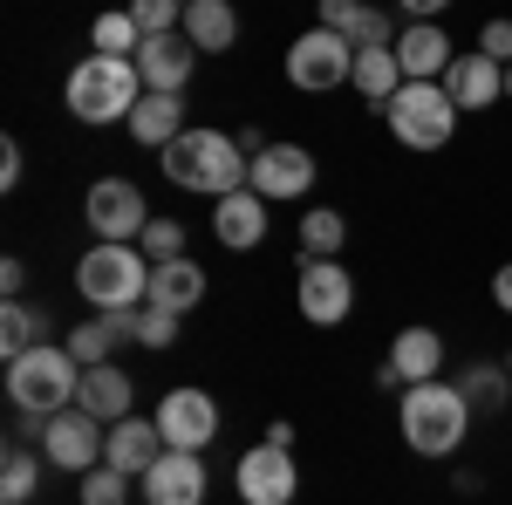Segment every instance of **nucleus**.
Returning a JSON list of instances; mask_svg holds the SVG:
<instances>
[{"label":"nucleus","mask_w":512,"mask_h":505,"mask_svg":"<svg viewBox=\"0 0 512 505\" xmlns=\"http://www.w3.org/2000/svg\"><path fill=\"white\" fill-rule=\"evenodd\" d=\"M342 239H349L342 212H328V205L301 212V260H328V253H342Z\"/></svg>","instance_id":"obj_28"},{"label":"nucleus","mask_w":512,"mask_h":505,"mask_svg":"<svg viewBox=\"0 0 512 505\" xmlns=\"http://www.w3.org/2000/svg\"><path fill=\"white\" fill-rule=\"evenodd\" d=\"M492 301H499V308L512 314V260H506V267H499V273H492Z\"/></svg>","instance_id":"obj_43"},{"label":"nucleus","mask_w":512,"mask_h":505,"mask_svg":"<svg viewBox=\"0 0 512 505\" xmlns=\"http://www.w3.org/2000/svg\"><path fill=\"white\" fill-rule=\"evenodd\" d=\"M82 389V362L69 349H55V342H41L28 355H7V403L21 410V417H62L69 403H76Z\"/></svg>","instance_id":"obj_4"},{"label":"nucleus","mask_w":512,"mask_h":505,"mask_svg":"<svg viewBox=\"0 0 512 505\" xmlns=\"http://www.w3.org/2000/svg\"><path fill=\"white\" fill-rule=\"evenodd\" d=\"M144 253L178 260V253H185V226H178V219H151V226H144Z\"/></svg>","instance_id":"obj_35"},{"label":"nucleus","mask_w":512,"mask_h":505,"mask_svg":"<svg viewBox=\"0 0 512 505\" xmlns=\"http://www.w3.org/2000/svg\"><path fill=\"white\" fill-rule=\"evenodd\" d=\"M396 62H403L410 82H444V69L458 62V48H451V35H444L437 21H410V28L396 35Z\"/></svg>","instance_id":"obj_16"},{"label":"nucleus","mask_w":512,"mask_h":505,"mask_svg":"<svg viewBox=\"0 0 512 505\" xmlns=\"http://www.w3.org/2000/svg\"><path fill=\"white\" fill-rule=\"evenodd\" d=\"M458 389H465V403H472V417H499L512 396V376L499 369V362H472L465 376H458Z\"/></svg>","instance_id":"obj_27"},{"label":"nucleus","mask_w":512,"mask_h":505,"mask_svg":"<svg viewBox=\"0 0 512 505\" xmlns=\"http://www.w3.org/2000/svg\"><path fill=\"white\" fill-rule=\"evenodd\" d=\"M506 103H512V62H506Z\"/></svg>","instance_id":"obj_44"},{"label":"nucleus","mask_w":512,"mask_h":505,"mask_svg":"<svg viewBox=\"0 0 512 505\" xmlns=\"http://www.w3.org/2000/svg\"><path fill=\"white\" fill-rule=\"evenodd\" d=\"M198 301H205V267H192L185 253H178V260H151V308L192 314Z\"/></svg>","instance_id":"obj_21"},{"label":"nucleus","mask_w":512,"mask_h":505,"mask_svg":"<svg viewBox=\"0 0 512 505\" xmlns=\"http://www.w3.org/2000/svg\"><path fill=\"white\" fill-rule=\"evenodd\" d=\"M62 349L76 355L82 369H96V362H110V349H117V335H110V321L96 314V321H82V328H69V342Z\"/></svg>","instance_id":"obj_31"},{"label":"nucleus","mask_w":512,"mask_h":505,"mask_svg":"<svg viewBox=\"0 0 512 505\" xmlns=\"http://www.w3.org/2000/svg\"><path fill=\"white\" fill-rule=\"evenodd\" d=\"M355 76V41L335 35V28H308V35H294V48H287V82L294 89H308V96H321V89H342V82Z\"/></svg>","instance_id":"obj_7"},{"label":"nucleus","mask_w":512,"mask_h":505,"mask_svg":"<svg viewBox=\"0 0 512 505\" xmlns=\"http://www.w3.org/2000/svg\"><path fill=\"white\" fill-rule=\"evenodd\" d=\"M478 55H492V62H499V69H506V62H512V21H506V14H499V21H485V28H478Z\"/></svg>","instance_id":"obj_37"},{"label":"nucleus","mask_w":512,"mask_h":505,"mask_svg":"<svg viewBox=\"0 0 512 505\" xmlns=\"http://www.w3.org/2000/svg\"><path fill=\"white\" fill-rule=\"evenodd\" d=\"M14 185H21V144L7 137L0 144V192H14Z\"/></svg>","instance_id":"obj_39"},{"label":"nucleus","mask_w":512,"mask_h":505,"mask_svg":"<svg viewBox=\"0 0 512 505\" xmlns=\"http://www.w3.org/2000/svg\"><path fill=\"white\" fill-rule=\"evenodd\" d=\"M349 308H355L349 267H335V260H301V314H308L315 328H342Z\"/></svg>","instance_id":"obj_13"},{"label":"nucleus","mask_w":512,"mask_h":505,"mask_svg":"<svg viewBox=\"0 0 512 505\" xmlns=\"http://www.w3.org/2000/svg\"><path fill=\"white\" fill-rule=\"evenodd\" d=\"M123 499H130V471H117V465L82 471V505H123Z\"/></svg>","instance_id":"obj_33"},{"label":"nucleus","mask_w":512,"mask_h":505,"mask_svg":"<svg viewBox=\"0 0 512 505\" xmlns=\"http://www.w3.org/2000/svg\"><path fill=\"white\" fill-rule=\"evenodd\" d=\"M137 314H144V308H103V321H110L117 342H137Z\"/></svg>","instance_id":"obj_40"},{"label":"nucleus","mask_w":512,"mask_h":505,"mask_svg":"<svg viewBox=\"0 0 512 505\" xmlns=\"http://www.w3.org/2000/svg\"><path fill=\"white\" fill-rule=\"evenodd\" d=\"M355 89H362V96H369V103H390L396 89H403V62H396V48H355Z\"/></svg>","instance_id":"obj_25"},{"label":"nucleus","mask_w":512,"mask_h":505,"mask_svg":"<svg viewBox=\"0 0 512 505\" xmlns=\"http://www.w3.org/2000/svg\"><path fill=\"white\" fill-rule=\"evenodd\" d=\"M458 103H451V89L444 82H403L390 103H383V123H390V137L403 151H444L451 144V130H458Z\"/></svg>","instance_id":"obj_6"},{"label":"nucleus","mask_w":512,"mask_h":505,"mask_svg":"<svg viewBox=\"0 0 512 505\" xmlns=\"http://www.w3.org/2000/svg\"><path fill=\"white\" fill-rule=\"evenodd\" d=\"M89 41H96V55H137L144 48V28L130 21V7H110V14H96Z\"/></svg>","instance_id":"obj_29"},{"label":"nucleus","mask_w":512,"mask_h":505,"mask_svg":"<svg viewBox=\"0 0 512 505\" xmlns=\"http://www.w3.org/2000/svg\"><path fill=\"white\" fill-rule=\"evenodd\" d=\"M137 76H144V89H185L192 82V62H198V48H192V35L178 28V35H151L137 55Z\"/></svg>","instance_id":"obj_17"},{"label":"nucleus","mask_w":512,"mask_h":505,"mask_svg":"<svg viewBox=\"0 0 512 505\" xmlns=\"http://www.w3.org/2000/svg\"><path fill=\"white\" fill-rule=\"evenodd\" d=\"M158 430H164V451H205L219 437V403L205 389H171L158 403Z\"/></svg>","instance_id":"obj_11"},{"label":"nucleus","mask_w":512,"mask_h":505,"mask_svg":"<svg viewBox=\"0 0 512 505\" xmlns=\"http://www.w3.org/2000/svg\"><path fill=\"white\" fill-rule=\"evenodd\" d=\"M76 410H89L96 424H123V417H130V376H123L117 362H96V369H82Z\"/></svg>","instance_id":"obj_22"},{"label":"nucleus","mask_w":512,"mask_h":505,"mask_svg":"<svg viewBox=\"0 0 512 505\" xmlns=\"http://www.w3.org/2000/svg\"><path fill=\"white\" fill-rule=\"evenodd\" d=\"M192 123H185V89H144L137 96V110H130V137L144 144V151H164L171 137H185Z\"/></svg>","instance_id":"obj_19"},{"label":"nucleus","mask_w":512,"mask_h":505,"mask_svg":"<svg viewBox=\"0 0 512 505\" xmlns=\"http://www.w3.org/2000/svg\"><path fill=\"white\" fill-rule=\"evenodd\" d=\"M0 287H7V301H21V287H28V267H21V260H0Z\"/></svg>","instance_id":"obj_41"},{"label":"nucleus","mask_w":512,"mask_h":505,"mask_svg":"<svg viewBox=\"0 0 512 505\" xmlns=\"http://www.w3.org/2000/svg\"><path fill=\"white\" fill-rule=\"evenodd\" d=\"M164 178L171 185H185V192H205V198H226L246 185V144L239 137H226V130H185V137H171L158 151Z\"/></svg>","instance_id":"obj_1"},{"label":"nucleus","mask_w":512,"mask_h":505,"mask_svg":"<svg viewBox=\"0 0 512 505\" xmlns=\"http://www.w3.org/2000/svg\"><path fill=\"white\" fill-rule=\"evenodd\" d=\"M233 485H239V499H246V505H294L301 471H294V458H287L280 444H253V451L233 465Z\"/></svg>","instance_id":"obj_10"},{"label":"nucleus","mask_w":512,"mask_h":505,"mask_svg":"<svg viewBox=\"0 0 512 505\" xmlns=\"http://www.w3.org/2000/svg\"><path fill=\"white\" fill-rule=\"evenodd\" d=\"M82 212H89V233L96 239H144V226H151V205H144V192L130 178H96L89 198H82Z\"/></svg>","instance_id":"obj_9"},{"label":"nucleus","mask_w":512,"mask_h":505,"mask_svg":"<svg viewBox=\"0 0 512 505\" xmlns=\"http://www.w3.org/2000/svg\"><path fill=\"white\" fill-rule=\"evenodd\" d=\"M35 485H41V458L14 444V451H7V465H0V499H7V505H28V499H35Z\"/></svg>","instance_id":"obj_30"},{"label":"nucleus","mask_w":512,"mask_h":505,"mask_svg":"<svg viewBox=\"0 0 512 505\" xmlns=\"http://www.w3.org/2000/svg\"><path fill=\"white\" fill-rule=\"evenodd\" d=\"M164 458V430L158 417H123V424H110V437H103V465L130 471V478H144V471Z\"/></svg>","instance_id":"obj_18"},{"label":"nucleus","mask_w":512,"mask_h":505,"mask_svg":"<svg viewBox=\"0 0 512 505\" xmlns=\"http://www.w3.org/2000/svg\"><path fill=\"white\" fill-rule=\"evenodd\" d=\"M130 21L144 28V41L178 35V28H185V0H130Z\"/></svg>","instance_id":"obj_32"},{"label":"nucleus","mask_w":512,"mask_h":505,"mask_svg":"<svg viewBox=\"0 0 512 505\" xmlns=\"http://www.w3.org/2000/svg\"><path fill=\"white\" fill-rule=\"evenodd\" d=\"M137 96H144V76H137V62L130 55H82L76 69H69V82H62V103H69V117L76 123H130V110H137Z\"/></svg>","instance_id":"obj_3"},{"label":"nucleus","mask_w":512,"mask_h":505,"mask_svg":"<svg viewBox=\"0 0 512 505\" xmlns=\"http://www.w3.org/2000/svg\"><path fill=\"white\" fill-rule=\"evenodd\" d=\"M396 424H403V444L417 451V458H451L458 444H465V430H472V403H465V389L458 383H410L396 396Z\"/></svg>","instance_id":"obj_2"},{"label":"nucleus","mask_w":512,"mask_h":505,"mask_svg":"<svg viewBox=\"0 0 512 505\" xmlns=\"http://www.w3.org/2000/svg\"><path fill=\"white\" fill-rule=\"evenodd\" d=\"M178 321H185V314L144 308V314H137V342H144V349H171V342H178Z\"/></svg>","instance_id":"obj_34"},{"label":"nucleus","mask_w":512,"mask_h":505,"mask_svg":"<svg viewBox=\"0 0 512 505\" xmlns=\"http://www.w3.org/2000/svg\"><path fill=\"white\" fill-rule=\"evenodd\" d=\"M103 437H110V424H96L89 410H62V417H48L41 424V458L55 471H96L103 465Z\"/></svg>","instance_id":"obj_8"},{"label":"nucleus","mask_w":512,"mask_h":505,"mask_svg":"<svg viewBox=\"0 0 512 505\" xmlns=\"http://www.w3.org/2000/svg\"><path fill=\"white\" fill-rule=\"evenodd\" d=\"M137 485H144V505H205V458L198 451H164Z\"/></svg>","instance_id":"obj_14"},{"label":"nucleus","mask_w":512,"mask_h":505,"mask_svg":"<svg viewBox=\"0 0 512 505\" xmlns=\"http://www.w3.org/2000/svg\"><path fill=\"white\" fill-rule=\"evenodd\" d=\"M48 308H28V301H7L0 308V355H28V349H41L48 342Z\"/></svg>","instance_id":"obj_26"},{"label":"nucleus","mask_w":512,"mask_h":505,"mask_svg":"<svg viewBox=\"0 0 512 505\" xmlns=\"http://www.w3.org/2000/svg\"><path fill=\"white\" fill-rule=\"evenodd\" d=\"M355 48H396V28H390V14H376V7H369V14H362V21H355Z\"/></svg>","instance_id":"obj_36"},{"label":"nucleus","mask_w":512,"mask_h":505,"mask_svg":"<svg viewBox=\"0 0 512 505\" xmlns=\"http://www.w3.org/2000/svg\"><path fill=\"white\" fill-rule=\"evenodd\" d=\"M76 287L96 314L103 308H144L151 301V267H144V253L130 239H96L76 260Z\"/></svg>","instance_id":"obj_5"},{"label":"nucleus","mask_w":512,"mask_h":505,"mask_svg":"<svg viewBox=\"0 0 512 505\" xmlns=\"http://www.w3.org/2000/svg\"><path fill=\"white\" fill-rule=\"evenodd\" d=\"M390 369L403 383H437V369H444V335H437V328H403L390 342Z\"/></svg>","instance_id":"obj_24"},{"label":"nucleus","mask_w":512,"mask_h":505,"mask_svg":"<svg viewBox=\"0 0 512 505\" xmlns=\"http://www.w3.org/2000/svg\"><path fill=\"white\" fill-rule=\"evenodd\" d=\"M212 233H219V246H233V253H253L267 239V198L253 192V185L226 192L212 205Z\"/></svg>","instance_id":"obj_15"},{"label":"nucleus","mask_w":512,"mask_h":505,"mask_svg":"<svg viewBox=\"0 0 512 505\" xmlns=\"http://www.w3.org/2000/svg\"><path fill=\"white\" fill-rule=\"evenodd\" d=\"M185 35H192L198 55H226V48L239 41L233 0H185Z\"/></svg>","instance_id":"obj_23"},{"label":"nucleus","mask_w":512,"mask_h":505,"mask_svg":"<svg viewBox=\"0 0 512 505\" xmlns=\"http://www.w3.org/2000/svg\"><path fill=\"white\" fill-rule=\"evenodd\" d=\"M396 7H403V14H410V21H437V14H444V7H451V0H396Z\"/></svg>","instance_id":"obj_42"},{"label":"nucleus","mask_w":512,"mask_h":505,"mask_svg":"<svg viewBox=\"0 0 512 505\" xmlns=\"http://www.w3.org/2000/svg\"><path fill=\"white\" fill-rule=\"evenodd\" d=\"M362 14H369L362 0H321V28H335V35H355Z\"/></svg>","instance_id":"obj_38"},{"label":"nucleus","mask_w":512,"mask_h":505,"mask_svg":"<svg viewBox=\"0 0 512 505\" xmlns=\"http://www.w3.org/2000/svg\"><path fill=\"white\" fill-rule=\"evenodd\" d=\"M246 185L260 198H308L315 192V157L301 151V144H267L246 164Z\"/></svg>","instance_id":"obj_12"},{"label":"nucleus","mask_w":512,"mask_h":505,"mask_svg":"<svg viewBox=\"0 0 512 505\" xmlns=\"http://www.w3.org/2000/svg\"><path fill=\"white\" fill-rule=\"evenodd\" d=\"M444 89H451V103L458 110H492L499 96H506V69L492 62V55H458L451 69H444Z\"/></svg>","instance_id":"obj_20"}]
</instances>
